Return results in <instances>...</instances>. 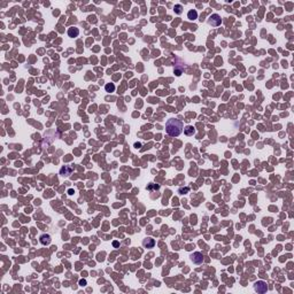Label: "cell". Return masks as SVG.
<instances>
[{
  "instance_id": "7c38bea8",
  "label": "cell",
  "mask_w": 294,
  "mask_h": 294,
  "mask_svg": "<svg viewBox=\"0 0 294 294\" xmlns=\"http://www.w3.org/2000/svg\"><path fill=\"white\" fill-rule=\"evenodd\" d=\"M175 9H176V13L177 14L182 13V6H180V5H176V6H175Z\"/></svg>"
},
{
  "instance_id": "8fae6325",
  "label": "cell",
  "mask_w": 294,
  "mask_h": 294,
  "mask_svg": "<svg viewBox=\"0 0 294 294\" xmlns=\"http://www.w3.org/2000/svg\"><path fill=\"white\" fill-rule=\"evenodd\" d=\"M105 90H106V92H114L115 91V85L113 83H107L105 85Z\"/></svg>"
},
{
  "instance_id": "6da1fadb",
  "label": "cell",
  "mask_w": 294,
  "mask_h": 294,
  "mask_svg": "<svg viewBox=\"0 0 294 294\" xmlns=\"http://www.w3.org/2000/svg\"><path fill=\"white\" fill-rule=\"evenodd\" d=\"M184 130V124L180 120L170 119L165 123V132L170 137H178Z\"/></svg>"
},
{
  "instance_id": "7a4b0ae2",
  "label": "cell",
  "mask_w": 294,
  "mask_h": 294,
  "mask_svg": "<svg viewBox=\"0 0 294 294\" xmlns=\"http://www.w3.org/2000/svg\"><path fill=\"white\" fill-rule=\"evenodd\" d=\"M207 22H208V24L212 26V27H218V26H221V23H222V18H221V16H219L218 14H213V15L209 16V18H208Z\"/></svg>"
},
{
  "instance_id": "30bf717a",
  "label": "cell",
  "mask_w": 294,
  "mask_h": 294,
  "mask_svg": "<svg viewBox=\"0 0 294 294\" xmlns=\"http://www.w3.org/2000/svg\"><path fill=\"white\" fill-rule=\"evenodd\" d=\"M184 134H186V136H193V134H195V129L192 125H187V126L184 128Z\"/></svg>"
},
{
  "instance_id": "52a82bcc",
  "label": "cell",
  "mask_w": 294,
  "mask_h": 294,
  "mask_svg": "<svg viewBox=\"0 0 294 294\" xmlns=\"http://www.w3.org/2000/svg\"><path fill=\"white\" fill-rule=\"evenodd\" d=\"M78 35H80V30H78V28H69L68 29V36L69 37H71V38H76V37H78Z\"/></svg>"
},
{
  "instance_id": "3957f363",
  "label": "cell",
  "mask_w": 294,
  "mask_h": 294,
  "mask_svg": "<svg viewBox=\"0 0 294 294\" xmlns=\"http://www.w3.org/2000/svg\"><path fill=\"white\" fill-rule=\"evenodd\" d=\"M254 290L257 293H266L268 291L267 283L263 281H258L254 284Z\"/></svg>"
},
{
  "instance_id": "4fadbf2b",
  "label": "cell",
  "mask_w": 294,
  "mask_h": 294,
  "mask_svg": "<svg viewBox=\"0 0 294 294\" xmlns=\"http://www.w3.org/2000/svg\"><path fill=\"white\" fill-rule=\"evenodd\" d=\"M80 286H85V285H86V281H85V279H80Z\"/></svg>"
},
{
  "instance_id": "9c48e42d",
  "label": "cell",
  "mask_w": 294,
  "mask_h": 294,
  "mask_svg": "<svg viewBox=\"0 0 294 294\" xmlns=\"http://www.w3.org/2000/svg\"><path fill=\"white\" fill-rule=\"evenodd\" d=\"M187 18H188V20H191V21L197 20V18H198V12H197L195 9H191V11H188V13H187Z\"/></svg>"
},
{
  "instance_id": "5b68a950",
  "label": "cell",
  "mask_w": 294,
  "mask_h": 294,
  "mask_svg": "<svg viewBox=\"0 0 294 294\" xmlns=\"http://www.w3.org/2000/svg\"><path fill=\"white\" fill-rule=\"evenodd\" d=\"M39 241H40V244H41L43 246H48V245L51 244L52 239H51V236H50V234L44 233V234H41V236H40Z\"/></svg>"
},
{
  "instance_id": "ba28073f",
  "label": "cell",
  "mask_w": 294,
  "mask_h": 294,
  "mask_svg": "<svg viewBox=\"0 0 294 294\" xmlns=\"http://www.w3.org/2000/svg\"><path fill=\"white\" fill-rule=\"evenodd\" d=\"M72 173V168L71 167H69V165H65V167H62L61 168V170H60V175L61 176H70V174Z\"/></svg>"
},
{
  "instance_id": "8992f818",
  "label": "cell",
  "mask_w": 294,
  "mask_h": 294,
  "mask_svg": "<svg viewBox=\"0 0 294 294\" xmlns=\"http://www.w3.org/2000/svg\"><path fill=\"white\" fill-rule=\"evenodd\" d=\"M143 246L145 248H153L155 246V240L153 238H151V237H147L143 240Z\"/></svg>"
},
{
  "instance_id": "277c9868",
  "label": "cell",
  "mask_w": 294,
  "mask_h": 294,
  "mask_svg": "<svg viewBox=\"0 0 294 294\" xmlns=\"http://www.w3.org/2000/svg\"><path fill=\"white\" fill-rule=\"evenodd\" d=\"M191 261L194 263V264H202L203 262V255L201 254L200 252H194L193 254H191Z\"/></svg>"
}]
</instances>
